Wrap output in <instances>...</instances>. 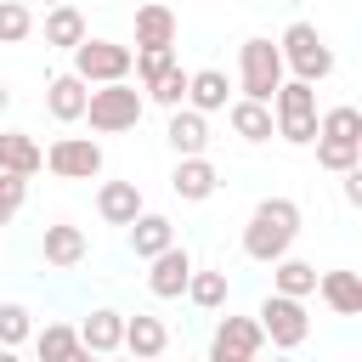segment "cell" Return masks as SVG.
I'll list each match as a JSON object with an SVG mask.
<instances>
[{"instance_id": "obj_1", "label": "cell", "mask_w": 362, "mask_h": 362, "mask_svg": "<svg viewBox=\"0 0 362 362\" xmlns=\"http://www.w3.org/2000/svg\"><path fill=\"white\" fill-rule=\"evenodd\" d=\"M294 238H300V204L294 198H260L243 221V255L260 266L283 260L294 249Z\"/></svg>"}, {"instance_id": "obj_2", "label": "cell", "mask_w": 362, "mask_h": 362, "mask_svg": "<svg viewBox=\"0 0 362 362\" xmlns=\"http://www.w3.org/2000/svg\"><path fill=\"white\" fill-rule=\"evenodd\" d=\"M147 113V96L130 85V79H113V85H90L85 96V119L96 136H119V130H136Z\"/></svg>"}, {"instance_id": "obj_3", "label": "cell", "mask_w": 362, "mask_h": 362, "mask_svg": "<svg viewBox=\"0 0 362 362\" xmlns=\"http://www.w3.org/2000/svg\"><path fill=\"white\" fill-rule=\"evenodd\" d=\"M277 57H283V74L288 79H305V85H317V79L334 74V51L317 34V23H288L277 34Z\"/></svg>"}, {"instance_id": "obj_4", "label": "cell", "mask_w": 362, "mask_h": 362, "mask_svg": "<svg viewBox=\"0 0 362 362\" xmlns=\"http://www.w3.org/2000/svg\"><path fill=\"white\" fill-rule=\"evenodd\" d=\"M272 130L288 147H311L317 141V85L305 79H283L272 96Z\"/></svg>"}, {"instance_id": "obj_5", "label": "cell", "mask_w": 362, "mask_h": 362, "mask_svg": "<svg viewBox=\"0 0 362 362\" xmlns=\"http://www.w3.org/2000/svg\"><path fill=\"white\" fill-rule=\"evenodd\" d=\"M283 79H288V74H283L277 40L255 34V40H243V45H238V90H243L249 102H272Z\"/></svg>"}, {"instance_id": "obj_6", "label": "cell", "mask_w": 362, "mask_h": 362, "mask_svg": "<svg viewBox=\"0 0 362 362\" xmlns=\"http://www.w3.org/2000/svg\"><path fill=\"white\" fill-rule=\"evenodd\" d=\"M260 334L272 339V351H300L311 339V317H305V300H288V294H266L260 311H255Z\"/></svg>"}, {"instance_id": "obj_7", "label": "cell", "mask_w": 362, "mask_h": 362, "mask_svg": "<svg viewBox=\"0 0 362 362\" xmlns=\"http://www.w3.org/2000/svg\"><path fill=\"white\" fill-rule=\"evenodd\" d=\"M130 62H136V51L130 45H119V40H79L74 45V68L68 74H79L85 85H113V79H130Z\"/></svg>"}, {"instance_id": "obj_8", "label": "cell", "mask_w": 362, "mask_h": 362, "mask_svg": "<svg viewBox=\"0 0 362 362\" xmlns=\"http://www.w3.org/2000/svg\"><path fill=\"white\" fill-rule=\"evenodd\" d=\"M45 170L57 181H96L102 175V141H90V136H57L45 147Z\"/></svg>"}, {"instance_id": "obj_9", "label": "cell", "mask_w": 362, "mask_h": 362, "mask_svg": "<svg viewBox=\"0 0 362 362\" xmlns=\"http://www.w3.org/2000/svg\"><path fill=\"white\" fill-rule=\"evenodd\" d=\"M187 277H192V255H187L181 243H170V249H158V255L147 260V288H153V300H181V294H187Z\"/></svg>"}, {"instance_id": "obj_10", "label": "cell", "mask_w": 362, "mask_h": 362, "mask_svg": "<svg viewBox=\"0 0 362 362\" xmlns=\"http://www.w3.org/2000/svg\"><path fill=\"white\" fill-rule=\"evenodd\" d=\"M164 141L175 147V158H198V153H209V113H198V107H170V124H164Z\"/></svg>"}, {"instance_id": "obj_11", "label": "cell", "mask_w": 362, "mask_h": 362, "mask_svg": "<svg viewBox=\"0 0 362 362\" xmlns=\"http://www.w3.org/2000/svg\"><path fill=\"white\" fill-rule=\"evenodd\" d=\"M170 192L181 198V204H204V198H215L221 192V170L198 153V158H175V170H170Z\"/></svg>"}, {"instance_id": "obj_12", "label": "cell", "mask_w": 362, "mask_h": 362, "mask_svg": "<svg viewBox=\"0 0 362 362\" xmlns=\"http://www.w3.org/2000/svg\"><path fill=\"white\" fill-rule=\"evenodd\" d=\"M85 96H90V85H85L79 74L45 79V113H51L57 124H79V119H85Z\"/></svg>"}, {"instance_id": "obj_13", "label": "cell", "mask_w": 362, "mask_h": 362, "mask_svg": "<svg viewBox=\"0 0 362 362\" xmlns=\"http://www.w3.org/2000/svg\"><path fill=\"white\" fill-rule=\"evenodd\" d=\"M141 209H147V204H141V187H136V181H102V187H96V215H102L107 226H130Z\"/></svg>"}, {"instance_id": "obj_14", "label": "cell", "mask_w": 362, "mask_h": 362, "mask_svg": "<svg viewBox=\"0 0 362 362\" xmlns=\"http://www.w3.org/2000/svg\"><path fill=\"white\" fill-rule=\"evenodd\" d=\"M119 339H124V311H113V305H96V311L79 322V345H85L90 356H113Z\"/></svg>"}, {"instance_id": "obj_15", "label": "cell", "mask_w": 362, "mask_h": 362, "mask_svg": "<svg viewBox=\"0 0 362 362\" xmlns=\"http://www.w3.org/2000/svg\"><path fill=\"white\" fill-rule=\"evenodd\" d=\"M0 170L6 175H40L45 170V147L28 136V130H0Z\"/></svg>"}, {"instance_id": "obj_16", "label": "cell", "mask_w": 362, "mask_h": 362, "mask_svg": "<svg viewBox=\"0 0 362 362\" xmlns=\"http://www.w3.org/2000/svg\"><path fill=\"white\" fill-rule=\"evenodd\" d=\"M170 243H175V221H170V215L141 209V215L130 221V255H136V260H153V255L170 249Z\"/></svg>"}, {"instance_id": "obj_17", "label": "cell", "mask_w": 362, "mask_h": 362, "mask_svg": "<svg viewBox=\"0 0 362 362\" xmlns=\"http://www.w3.org/2000/svg\"><path fill=\"white\" fill-rule=\"evenodd\" d=\"M317 294L334 317H362V277L356 272H317Z\"/></svg>"}, {"instance_id": "obj_18", "label": "cell", "mask_w": 362, "mask_h": 362, "mask_svg": "<svg viewBox=\"0 0 362 362\" xmlns=\"http://www.w3.org/2000/svg\"><path fill=\"white\" fill-rule=\"evenodd\" d=\"M164 345H170L164 317H153V311L124 317V339H119V351H130V356H164Z\"/></svg>"}, {"instance_id": "obj_19", "label": "cell", "mask_w": 362, "mask_h": 362, "mask_svg": "<svg viewBox=\"0 0 362 362\" xmlns=\"http://www.w3.org/2000/svg\"><path fill=\"white\" fill-rule=\"evenodd\" d=\"M226 119H232V136L238 141H272L277 130H272V102H249V96H238V102H226Z\"/></svg>"}, {"instance_id": "obj_20", "label": "cell", "mask_w": 362, "mask_h": 362, "mask_svg": "<svg viewBox=\"0 0 362 362\" xmlns=\"http://www.w3.org/2000/svg\"><path fill=\"white\" fill-rule=\"evenodd\" d=\"M85 232L74 226V221H51L45 226V238H40V255H45V266H79L85 260Z\"/></svg>"}, {"instance_id": "obj_21", "label": "cell", "mask_w": 362, "mask_h": 362, "mask_svg": "<svg viewBox=\"0 0 362 362\" xmlns=\"http://www.w3.org/2000/svg\"><path fill=\"white\" fill-rule=\"evenodd\" d=\"M34 356H40V362H85L90 351L79 345V328L45 322V328H34Z\"/></svg>"}, {"instance_id": "obj_22", "label": "cell", "mask_w": 362, "mask_h": 362, "mask_svg": "<svg viewBox=\"0 0 362 362\" xmlns=\"http://www.w3.org/2000/svg\"><path fill=\"white\" fill-rule=\"evenodd\" d=\"M175 11L164 6V0H141L136 6V51L141 45H175Z\"/></svg>"}, {"instance_id": "obj_23", "label": "cell", "mask_w": 362, "mask_h": 362, "mask_svg": "<svg viewBox=\"0 0 362 362\" xmlns=\"http://www.w3.org/2000/svg\"><path fill=\"white\" fill-rule=\"evenodd\" d=\"M232 102V79L221 74V68H198V74H187V107H198V113H221Z\"/></svg>"}, {"instance_id": "obj_24", "label": "cell", "mask_w": 362, "mask_h": 362, "mask_svg": "<svg viewBox=\"0 0 362 362\" xmlns=\"http://www.w3.org/2000/svg\"><path fill=\"white\" fill-rule=\"evenodd\" d=\"M272 294L311 300V294H317V266H311V260H300V255H283V260H272Z\"/></svg>"}, {"instance_id": "obj_25", "label": "cell", "mask_w": 362, "mask_h": 362, "mask_svg": "<svg viewBox=\"0 0 362 362\" xmlns=\"http://www.w3.org/2000/svg\"><path fill=\"white\" fill-rule=\"evenodd\" d=\"M209 345L238 351V356H260V351H266V334H260L255 317H232V311H226V317L215 322V339H209Z\"/></svg>"}, {"instance_id": "obj_26", "label": "cell", "mask_w": 362, "mask_h": 362, "mask_svg": "<svg viewBox=\"0 0 362 362\" xmlns=\"http://www.w3.org/2000/svg\"><path fill=\"white\" fill-rule=\"evenodd\" d=\"M85 34H90V28H85V11H79L74 0H62V6H45V45H57V51H74Z\"/></svg>"}, {"instance_id": "obj_27", "label": "cell", "mask_w": 362, "mask_h": 362, "mask_svg": "<svg viewBox=\"0 0 362 362\" xmlns=\"http://www.w3.org/2000/svg\"><path fill=\"white\" fill-rule=\"evenodd\" d=\"M317 141H334V147H362V113H356L351 102L322 107V113H317Z\"/></svg>"}, {"instance_id": "obj_28", "label": "cell", "mask_w": 362, "mask_h": 362, "mask_svg": "<svg viewBox=\"0 0 362 362\" xmlns=\"http://www.w3.org/2000/svg\"><path fill=\"white\" fill-rule=\"evenodd\" d=\"M226 272L221 266H192V277H187V300L198 305V311H221L226 305Z\"/></svg>"}, {"instance_id": "obj_29", "label": "cell", "mask_w": 362, "mask_h": 362, "mask_svg": "<svg viewBox=\"0 0 362 362\" xmlns=\"http://www.w3.org/2000/svg\"><path fill=\"white\" fill-rule=\"evenodd\" d=\"M34 339V311L23 300H0V345H23Z\"/></svg>"}, {"instance_id": "obj_30", "label": "cell", "mask_w": 362, "mask_h": 362, "mask_svg": "<svg viewBox=\"0 0 362 362\" xmlns=\"http://www.w3.org/2000/svg\"><path fill=\"white\" fill-rule=\"evenodd\" d=\"M34 34V11L23 0H0V45H23Z\"/></svg>"}, {"instance_id": "obj_31", "label": "cell", "mask_w": 362, "mask_h": 362, "mask_svg": "<svg viewBox=\"0 0 362 362\" xmlns=\"http://www.w3.org/2000/svg\"><path fill=\"white\" fill-rule=\"evenodd\" d=\"M164 68H175V45H141V51H136V62H130V74L141 79V90H147Z\"/></svg>"}, {"instance_id": "obj_32", "label": "cell", "mask_w": 362, "mask_h": 362, "mask_svg": "<svg viewBox=\"0 0 362 362\" xmlns=\"http://www.w3.org/2000/svg\"><path fill=\"white\" fill-rule=\"evenodd\" d=\"M147 102H158V107H181V102H187V68H181V62L164 68V74L147 85Z\"/></svg>"}, {"instance_id": "obj_33", "label": "cell", "mask_w": 362, "mask_h": 362, "mask_svg": "<svg viewBox=\"0 0 362 362\" xmlns=\"http://www.w3.org/2000/svg\"><path fill=\"white\" fill-rule=\"evenodd\" d=\"M23 204H28V181H23V175H6V170H0V226H11Z\"/></svg>"}, {"instance_id": "obj_34", "label": "cell", "mask_w": 362, "mask_h": 362, "mask_svg": "<svg viewBox=\"0 0 362 362\" xmlns=\"http://www.w3.org/2000/svg\"><path fill=\"white\" fill-rule=\"evenodd\" d=\"M317 164H322V170H334V175H345V170H356V164H362V147H334V141H317Z\"/></svg>"}, {"instance_id": "obj_35", "label": "cell", "mask_w": 362, "mask_h": 362, "mask_svg": "<svg viewBox=\"0 0 362 362\" xmlns=\"http://www.w3.org/2000/svg\"><path fill=\"white\" fill-rule=\"evenodd\" d=\"M339 192H345V204H362V164L339 175Z\"/></svg>"}, {"instance_id": "obj_36", "label": "cell", "mask_w": 362, "mask_h": 362, "mask_svg": "<svg viewBox=\"0 0 362 362\" xmlns=\"http://www.w3.org/2000/svg\"><path fill=\"white\" fill-rule=\"evenodd\" d=\"M209 362H255V356H238V351H221V345H209Z\"/></svg>"}, {"instance_id": "obj_37", "label": "cell", "mask_w": 362, "mask_h": 362, "mask_svg": "<svg viewBox=\"0 0 362 362\" xmlns=\"http://www.w3.org/2000/svg\"><path fill=\"white\" fill-rule=\"evenodd\" d=\"M6 107H11V85L0 79V113H6Z\"/></svg>"}, {"instance_id": "obj_38", "label": "cell", "mask_w": 362, "mask_h": 362, "mask_svg": "<svg viewBox=\"0 0 362 362\" xmlns=\"http://www.w3.org/2000/svg\"><path fill=\"white\" fill-rule=\"evenodd\" d=\"M0 362H23V356H17V345H0Z\"/></svg>"}, {"instance_id": "obj_39", "label": "cell", "mask_w": 362, "mask_h": 362, "mask_svg": "<svg viewBox=\"0 0 362 362\" xmlns=\"http://www.w3.org/2000/svg\"><path fill=\"white\" fill-rule=\"evenodd\" d=\"M255 362H260V356H255ZM272 362H294V351H277V356H272Z\"/></svg>"}, {"instance_id": "obj_40", "label": "cell", "mask_w": 362, "mask_h": 362, "mask_svg": "<svg viewBox=\"0 0 362 362\" xmlns=\"http://www.w3.org/2000/svg\"><path fill=\"white\" fill-rule=\"evenodd\" d=\"M130 362H158V356H130Z\"/></svg>"}, {"instance_id": "obj_41", "label": "cell", "mask_w": 362, "mask_h": 362, "mask_svg": "<svg viewBox=\"0 0 362 362\" xmlns=\"http://www.w3.org/2000/svg\"><path fill=\"white\" fill-rule=\"evenodd\" d=\"M283 6H300V0H283Z\"/></svg>"}, {"instance_id": "obj_42", "label": "cell", "mask_w": 362, "mask_h": 362, "mask_svg": "<svg viewBox=\"0 0 362 362\" xmlns=\"http://www.w3.org/2000/svg\"><path fill=\"white\" fill-rule=\"evenodd\" d=\"M45 6H62V0H45Z\"/></svg>"}, {"instance_id": "obj_43", "label": "cell", "mask_w": 362, "mask_h": 362, "mask_svg": "<svg viewBox=\"0 0 362 362\" xmlns=\"http://www.w3.org/2000/svg\"><path fill=\"white\" fill-rule=\"evenodd\" d=\"M85 362H102V356H85Z\"/></svg>"}, {"instance_id": "obj_44", "label": "cell", "mask_w": 362, "mask_h": 362, "mask_svg": "<svg viewBox=\"0 0 362 362\" xmlns=\"http://www.w3.org/2000/svg\"><path fill=\"white\" fill-rule=\"evenodd\" d=\"M136 6H141V0H136Z\"/></svg>"}]
</instances>
